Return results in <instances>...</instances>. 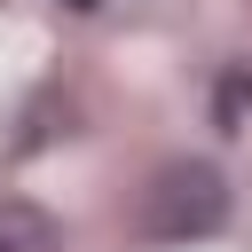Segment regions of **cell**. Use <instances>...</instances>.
Here are the masks:
<instances>
[{
    "instance_id": "cell-1",
    "label": "cell",
    "mask_w": 252,
    "mask_h": 252,
    "mask_svg": "<svg viewBox=\"0 0 252 252\" xmlns=\"http://www.w3.org/2000/svg\"><path fill=\"white\" fill-rule=\"evenodd\" d=\"M220 213H228V197H220V173H213V165H173V173L150 189V228H158V236L213 228Z\"/></svg>"
},
{
    "instance_id": "cell-3",
    "label": "cell",
    "mask_w": 252,
    "mask_h": 252,
    "mask_svg": "<svg viewBox=\"0 0 252 252\" xmlns=\"http://www.w3.org/2000/svg\"><path fill=\"white\" fill-rule=\"evenodd\" d=\"M71 8H94V0H71Z\"/></svg>"
},
{
    "instance_id": "cell-2",
    "label": "cell",
    "mask_w": 252,
    "mask_h": 252,
    "mask_svg": "<svg viewBox=\"0 0 252 252\" xmlns=\"http://www.w3.org/2000/svg\"><path fill=\"white\" fill-rule=\"evenodd\" d=\"M0 252H55V228H47V213H32V205H0Z\"/></svg>"
}]
</instances>
